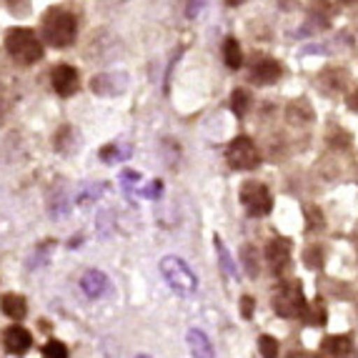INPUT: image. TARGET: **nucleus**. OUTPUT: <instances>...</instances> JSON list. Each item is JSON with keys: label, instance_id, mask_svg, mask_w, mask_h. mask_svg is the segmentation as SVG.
Listing matches in <instances>:
<instances>
[{"label": "nucleus", "instance_id": "f257e3e1", "mask_svg": "<svg viewBox=\"0 0 358 358\" xmlns=\"http://www.w3.org/2000/svg\"><path fill=\"white\" fill-rule=\"evenodd\" d=\"M78 36V20L73 13L63 10V8H50L43 15V38L48 41L53 48H68L73 45Z\"/></svg>", "mask_w": 358, "mask_h": 358}, {"label": "nucleus", "instance_id": "f03ea898", "mask_svg": "<svg viewBox=\"0 0 358 358\" xmlns=\"http://www.w3.org/2000/svg\"><path fill=\"white\" fill-rule=\"evenodd\" d=\"M6 50L25 66H33L43 58V43L30 28H10L6 36Z\"/></svg>", "mask_w": 358, "mask_h": 358}, {"label": "nucleus", "instance_id": "7ed1b4c3", "mask_svg": "<svg viewBox=\"0 0 358 358\" xmlns=\"http://www.w3.org/2000/svg\"><path fill=\"white\" fill-rule=\"evenodd\" d=\"M306 306V293L301 281H281L273 291V310L283 318H301Z\"/></svg>", "mask_w": 358, "mask_h": 358}, {"label": "nucleus", "instance_id": "20e7f679", "mask_svg": "<svg viewBox=\"0 0 358 358\" xmlns=\"http://www.w3.org/2000/svg\"><path fill=\"white\" fill-rule=\"evenodd\" d=\"M226 158L228 166L236 168V171H253V168L261 166V153L248 136L233 138L226 148Z\"/></svg>", "mask_w": 358, "mask_h": 358}, {"label": "nucleus", "instance_id": "39448f33", "mask_svg": "<svg viewBox=\"0 0 358 358\" xmlns=\"http://www.w3.org/2000/svg\"><path fill=\"white\" fill-rule=\"evenodd\" d=\"M161 273H163V278L168 281V286L173 288L176 293H180V296H185V293H193V291H196V286H198L193 271L176 256L163 258V261H161Z\"/></svg>", "mask_w": 358, "mask_h": 358}, {"label": "nucleus", "instance_id": "423d86ee", "mask_svg": "<svg viewBox=\"0 0 358 358\" xmlns=\"http://www.w3.org/2000/svg\"><path fill=\"white\" fill-rule=\"evenodd\" d=\"M241 203H243L248 215L261 218V215L271 213V208H273V196H271V191L263 183L248 180V183L241 185Z\"/></svg>", "mask_w": 358, "mask_h": 358}, {"label": "nucleus", "instance_id": "0eeeda50", "mask_svg": "<svg viewBox=\"0 0 358 358\" xmlns=\"http://www.w3.org/2000/svg\"><path fill=\"white\" fill-rule=\"evenodd\" d=\"M266 261L273 275H283V271L291 266V241L288 238H273L266 245Z\"/></svg>", "mask_w": 358, "mask_h": 358}, {"label": "nucleus", "instance_id": "6e6552de", "mask_svg": "<svg viewBox=\"0 0 358 358\" xmlns=\"http://www.w3.org/2000/svg\"><path fill=\"white\" fill-rule=\"evenodd\" d=\"M283 76L281 63L271 55H263V58H256L251 66V80L256 85H273L278 78Z\"/></svg>", "mask_w": 358, "mask_h": 358}, {"label": "nucleus", "instance_id": "1a4fd4ad", "mask_svg": "<svg viewBox=\"0 0 358 358\" xmlns=\"http://www.w3.org/2000/svg\"><path fill=\"white\" fill-rule=\"evenodd\" d=\"M50 80H53V88L58 96H73L78 88H80V76L73 66H55L50 73Z\"/></svg>", "mask_w": 358, "mask_h": 358}, {"label": "nucleus", "instance_id": "9d476101", "mask_svg": "<svg viewBox=\"0 0 358 358\" xmlns=\"http://www.w3.org/2000/svg\"><path fill=\"white\" fill-rule=\"evenodd\" d=\"M3 346H6L13 356H23V353H28V348L33 346V336H30V331H25L23 326H10V329H6V334H3Z\"/></svg>", "mask_w": 358, "mask_h": 358}, {"label": "nucleus", "instance_id": "9b49d317", "mask_svg": "<svg viewBox=\"0 0 358 358\" xmlns=\"http://www.w3.org/2000/svg\"><path fill=\"white\" fill-rule=\"evenodd\" d=\"M351 351H353V338L348 334L346 336H329V338H323L318 356L321 358H348Z\"/></svg>", "mask_w": 358, "mask_h": 358}, {"label": "nucleus", "instance_id": "f8f14e48", "mask_svg": "<svg viewBox=\"0 0 358 358\" xmlns=\"http://www.w3.org/2000/svg\"><path fill=\"white\" fill-rule=\"evenodd\" d=\"M80 288L88 299H101L103 293L108 291V278L101 271H85L83 278H80Z\"/></svg>", "mask_w": 358, "mask_h": 358}, {"label": "nucleus", "instance_id": "ddd939ff", "mask_svg": "<svg viewBox=\"0 0 358 358\" xmlns=\"http://www.w3.org/2000/svg\"><path fill=\"white\" fill-rule=\"evenodd\" d=\"M321 85L329 93H343L348 88V71H343V68H326L321 73Z\"/></svg>", "mask_w": 358, "mask_h": 358}, {"label": "nucleus", "instance_id": "4468645a", "mask_svg": "<svg viewBox=\"0 0 358 358\" xmlns=\"http://www.w3.org/2000/svg\"><path fill=\"white\" fill-rule=\"evenodd\" d=\"M0 308H3V313L10 316L13 321H20V318L25 316V310H28V303H25V299L18 296V293H6L3 301H0Z\"/></svg>", "mask_w": 358, "mask_h": 358}, {"label": "nucleus", "instance_id": "2eb2a0df", "mask_svg": "<svg viewBox=\"0 0 358 358\" xmlns=\"http://www.w3.org/2000/svg\"><path fill=\"white\" fill-rule=\"evenodd\" d=\"M188 346H191L193 358H213V346H210L208 336L203 331H196L193 329L188 334Z\"/></svg>", "mask_w": 358, "mask_h": 358}, {"label": "nucleus", "instance_id": "dca6fc26", "mask_svg": "<svg viewBox=\"0 0 358 358\" xmlns=\"http://www.w3.org/2000/svg\"><path fill=\"white\" fill-rule=\"evenodd\" d=\"M223 60H226V66L231 68V71H238V68L243 66V50H241L236 38H226V41H223Z\"/></svg>", "mask_w": 358, "mask_h": 358}, {"label": "nucleus", "instance_id": "f3484780", "mask_svg": "<svg viewBox=\"0 0 358 358\" xmlns=\"http://www.w3.org/2000/svg\"><path fill=\"white\" fill-rule=\"evenodd\" d=\"M286 113H288V120H291V123H310V120H313V108H310L303 98L291 103Z\"/></svg>", "mask_w": 358, "mask_h": 358}, {"label": "nucleus", "instance_id": "a211bd4d", "mask_svg": "<svg viewBox=\"0 0 358 358\" xmlns=\"http://www.w3.org/2000/svg\"><path fill=\"white\" fill-rule=\"evenodd\" d=\"M303 318L306 323H310V326H326V318H329V313H326V306L321 303V301H316V303H308L303 310Z\"/></svg>", "mask_w": 358, "mask_h": 358}, {"label": "nucleus", "instance_id": "6ab92c4d", "mask_svg": "<svg viewBox=\"0 0 358 358\" xmlns=\"http://www.w3.org/2000/svg\"><path fill=\"white\" fill-rule=\"evenodd\" d=\"M248 108H251V93L243 88H236L233 90V96H231V110L238 118H243L245 113H248Z\"/></svg>", "mask_w": 358, "mask_h": 358}, {"label": "nucleus", "instance_id": "aec40b11", "mask_svg": "<svg viewBox=\"0 0 358 358\" xmlns=\"http://www.w3.org/2000/svg\"><path fill=\"white\" fill-rule=\"evenodd\" d=\"M258 351L263 358H278V341L273 336H261L258 338Z\"/></svg>", "mask_w": 358, "mask_h": 358}, {"label": "nucleus", "instance_id": "412c9836", "mask_svg": "<svg viewBox=\"0 0 358 358\" xmlns=\"http://www.w3.org/2000/svg\"><path fill=\"white\" fill-rule=\"evenodd\" d=\"M303 258H306V266H308V268H321L326 253H323L321 245H310L308 251L303 253Z\"/></svg>", "mask_w": 358, "mask_h": 358}, {"label": "nucleus", "instance_id": "4be33fe9", "mask_svg": "<svg viewBox=\"0 0 358 358\" xmlns=\"http://www.w3.org/2000/svg\"><path fill=\"white\" fill-rule=\"evenodd\" d=\"M43 358H68V348L60 341H48L43 346Z\"/></svg>", "mask_w": 358, "mask_h": 358}, {"label": "nucleus", "instance_id": "5701e85b", "mask_svg": "<svg viewBox=\"0 0 358 358\" xmlns=\"http://www.w3.org/2000/svg\"><path fill=\"white\" fill-rule=\"evenodd\" d=\"M329 141H331V145H334V148L346 150L348 145H351V133L343 131V128H336V131L329 136Z\"/></svg>", "mask_w": 358, "mask_h": 358}, {"label": "nucleus", "instance_id": "b1692460", "mask_svg": "<svg viewBox=\"0 0 358 358\" xmlns=\"http://www.w3.org/2000/svg\"><path fill=\"white\" fill-rule=\"evenodd\" d=\"M243 261H245V268L251 275H258V251L253 245H245L243 248Z\"/></svg>", "mask_w": 358, "mask_h": 358}, {"label": "nucleus", "instance_id": "393cba45", "mask_svg": "<svg viewBox=\"0 0 358 358\" xmlns=\"http://www.w3.org/2000/svg\"><path fill=\"white\" fill-rule=\"evenodd\" d=\"M306 213L310 215L308 231H316V228H323V226H326V221H323V213H321L318 208H306Z\"/></svg>", "mask_w": 358, "mask_h": 358}, {"label": "nucleus", "instance_id": "a878e982", "mask_svg": "<svg viewBox=\"0 0 358 358\" xmlns=\"http://www.w3.org/2000/svg\"><path fill=\"white\" fill-rule=\"evenodd\" d=\"M241 313H243V318L253 316V299L251 296H243V299H241Z\"/></svg>", "mask_w": 358, "mask_h": 358}, {"label": "nucleus", "instance_id": "bb28decb", "mask_svg": "<svg viewBox=\"0 0 358 358\" xmlns=\"http://www.w3.org/2000/svg\"><path fill=\"white\" fill-rule=\"evenodd\" d=\"M346 106H348V108H351V110H353V113H358V88H356V90H353V93H351V96H348V101H346Z\"/></svg>", "mask_w": 358, "mask_h": 358}, {"label": "nucleus", "instance_id": "cd10ccee", "mask_svg": "<svg viewBox=\"0 0 358 358\" xmlns=\"http://www.w3.org/2000/svg\"><path fill=\"white\" fill-rule=\"evenodd\" d=\"M288 358H321V356H313V353H308V351H303V353L296 351V353H291Z\"/></svg>", "mask_w": 358, "mask_h": 358}, {"label": "nucleus", "instance_id": "c85d7f7f", "mask_svg": "<svg viewBox=\"0 0 358 358\" xmlns=\"http://www.w3.org/2000/svg\"><path fill=\"white\" fill-rule=\"evenodd\" d=\"M226 3H228V6H231V8H238L241 3H245V0H226Z\"/></svg>", "mask_w": 358, "mask_h": 358}, {"label": "nucleus", "instance_id": "c756f323", "mask_svg": "<svg viewBox=\"0 0 358 358\" xmlns=\"http://www.w3.org/2000/svg\"><path fill=\"white\" fill-rule=\"evenodd\" d=\"M341 3H346V6H351V3H356V0H341Z\"/></svg>", "mask_w": 358, "mask_h": 358}, {"label": "nucleus", "instance_id": "7c9ffc66", "mask_svg": "<svg viewBox=\"0 0 358 358\" xmlns=\"http://www.w3.org/2000/svg\"><path fill=\"white\" fill-rule=\"evenodd\" d=\"M353 241H356V245H358V231H356V236H353Z\"/></svg>", "mask_w": 358, "mask_h": 358}, {"label": "nucleus", "instance_id": "2f4dec72", "mask_svg": "<svg viewBox=\"0 0 358 358\" xmlns=\"http://www.w3.org/2000/svg\"><path fill=\"white\" fill-rule=\"evenodd\" d=\"M0 115H3V106H0Z\"/></svg>", "mask_w": 358, "mask_h": 358}, {"label": "nucleus", "instance_id": "473e14b6", "mask_svg": "<svg viewBox=\"0 0 358 358\" xmlns=\"http://www.w3.org/2000/svg\"><path fill=\"white\" fill-rule=\"evenodd\" d=\"M138 358H148V356H138Z\"/></svg>", "mask_w": 358, "mask_h": 358}]
</instances>
